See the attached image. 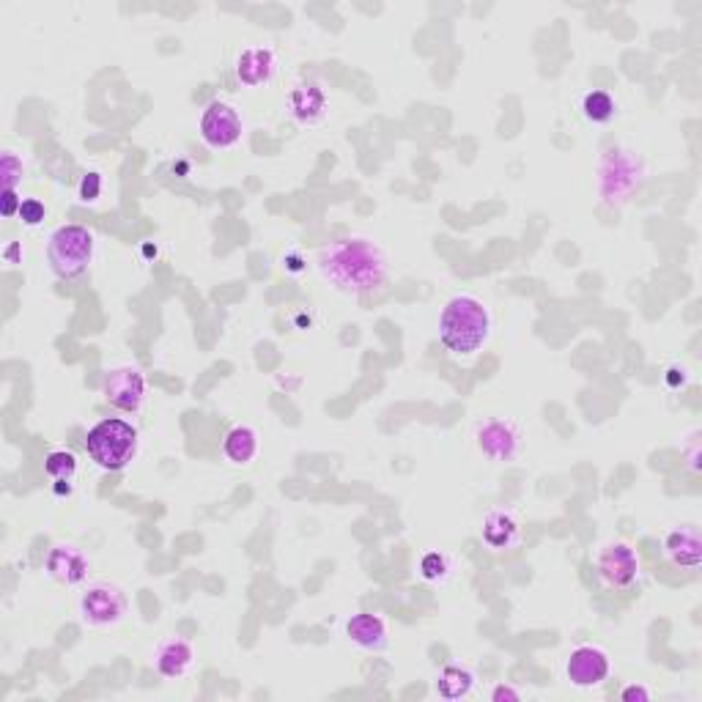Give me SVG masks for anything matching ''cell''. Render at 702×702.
<instances>
[{
    "instance_id": "obj_29",
    "label": "cell",
    "mask_w": 702,
    "mask_h": 702,
    "mask_svg": "<svg viewBox=\"0 0 702 702\" xmlns=\"http://www.w3.org/2000/svg\"><path fill=\"white\" fill-rule=\"evenodd\" d=\"M491 700L494 702H519L522 700V692L519 689H513V686H497L494 692H491Z\"/></svg>"
},
{
    "instance_id": "obj_33",
    "label": "cell",
    "mask_w": 702,
    "mask_h": 702,
    "mask_svg": "<svg viewBox=\"0 0 702 702\" xmlns=\"http://www.w3.org/2000/svg\"><path fill=\"white\" fill-rule=\"evenodd\" d=\"M667 382H670V387H678V376H675V368L670 371V376H667ZM686 382V371H681V384Z\"/></svg>"
},
{
    "instance_id": "obj_31",
    "label": "cell",
    "mask_w": 702,
    "mask_h": 702,
    "mask_svg": "<svg viewBox=\"0 0 702 702\" xmlns=\"http://www.w3.org/2000/svg\"><path fill=\"white\" fill-rule=\"evenodd\" d=\"M72 480H55V486H53V491H55V497H69L72 494Z\"/></svg>"
},
{
    "instance_id": "obj_25",
    "label": "cell",
    "mask_w": 702,
    "mask_h": 702,
    "mask_svg": "<svg viewBox=\"0 0 702 702\" xmlns=\"http://www.w3.org/2000/svg\"><path fill=\"white\" fill-rule=\"evenodd\" d=\"M47 217V206H44L42 201H36V198H28V201H22L20 206V220L25 225H39Z\"/></svg>"
},
{
    "instance_id": "obj_7",
    "label": "cell",
    "mask_w": 702,
    "mask_h": 702,
    "mask_svg": "<svg viewBox=\"0 0 702 702\" xmlns=\"http://www.w3.org/2000/svg\"><path fill=\"white\" fill-rule=\"evenodd\" d=\"M201 138L212 149H231L242 140V118L228 102H212L201 116Z\"/></svg>"
},
{
    "instance_id": "obj_1",
    "label": "cell",
    "mask_w": 702,
    "mask_h": 702,
    "mask_svg": "<svg viewBox=\"0 0 702 702\" xmlns=\"http://www.w3.org/2000/svg\"><path fill=\"white\" fill-rule=\"evenodd\" d=\"M321 275L343 294H371L387 280V258L382 247L365 239L349 236L338 239L319 253Z\"/></svg>"
},
{
    "instance_id": "obj_19",
    "label": "cell",
    "mask_w": 702,
    "mask_h": 702,
    "mask_svg": "<svg viewBox=\"0 0 702 702\" xmlns=\"http://www.w3.org/2000/svg\"><path fill=\"white\" fill-rule=\"evenodd\" d=\"M223 453L225 458L242 467V464H250L258 453V434L256 428L250 426H234L223 439Z\"/></svg>"
},
{
    "instance_id": "obj_8",
    "label": "cell",
    "mask_w": 702,
    "mask_h": 702,
    "mask_svg": "<svg viewBox=\"0 0 702 702\" xmlns=\"http://www.w3.org/2000/svg\"><path fill=\"white\" fill-rule=\"evenodd\" d=\"M609 670H612V664H609L607 650L598 648V645H579L565 661V675L579 689L601 686L609 678Z\"/></svg>"
},
{
    "instance_id": "obj_11",
    "label": "cell",
    "mask_w": 702,
    "mask_h": 702,
    "mask_svg": "<svg viewBox=\"0 0 702 702\" xmlns=\"http://www.w3.org/2000/svg\"><path fill=\"white\" fill-rule=\"evenodd\" d=\"M44 568L61 585H80L88 576V557L75 543H55L47 552Z\"/></svg>"
},
{
    "instance_id": "obj_4",
    "label": "cell",
    "mask_w": 702,
    "mask_h": 702,
    "mask_svg": "<svg viewBox=\"0 0 702 702\" xmlns=\"http://www.w3.org/2000/svg\"><path fill=\"white\" fill-rule=\"evenodd\" d=\"M94 234L83 225H61L47 242V261L53 272L64 280L83 275L94 258Z\"/></svg>"
},
{
    "instance_id": "obj_10",
    "label": "cell",
    "mask_w": 702,
    "mask_h": 702,
    "mask_svg": "<svg viewBox=\"0 0 702 702\" xmlns=\"http://www.w3.org/2000/svg\"><path fill=\"white\" fill-rule=\"evenodd\" d=\"M601 195L607 201H623L628 192L637 187L639 168L634 157L623 151H609V157L601 165Z\"/></svg>"
},
{
    "instance_id": "obj_5",
    "label": "cell",
    "mask_w": 702,
    "mask_h": 702,
    "mask_svg": "<svg viewBox=\"0 0 702 702\" xmlns=\"http://www.w3.org/2000/svg\"><path fill=\"white\" fill-rule=\"evenodd\" d=\"M80 615H83L88 626H116L127 615V596L113 582H94L80 596Z\"/></svg>"
},
{
    "instance_id": "obj_2",
    "label": "cell",
    "mask_w": 702,
    "mask_h": 702,
    "mask_svg": "<svg viewBox=\"0 0 702 702\" xmlns=\"http://www.w3.org/2000/svg\"><path fill=\"white\" fill-rule=\"evenodd\" d=\"M491 335L489 308L472 294H456L439 316V343L450 354L469 357L486 346Z\"/></svg>"
},
{
    "instance_id": "obj_17",
    "label": "cell",
    "mask_w": 702,
    "mask_h": 702,
    "mask_svg": "<svg viewBox=\"0 0 702 702\" xmlns=\"http://www.w3.org/2000/svg\"><path fill=\"white\" fill-rule=\"evenodd\" d=\"M346 634L362 650H384L387 648V626L379 615L360 612L346 623Z\"/></svg>"
},
{
    "instance_id": "obj_9",
    "label": "cell",
    "mask_w": 702,
    "mask_h": 702,
    "mask_svg": "<svg viewBox=\"0 0 702 702\" xmlns=\"http://www.w3.org/2000/svg\"><path fill=\"white\" fill-rule=\"evenodd\" d=\"M105 398L121 412H138L146 398V379L138 368L121 365L105 376Z\"/></svg>"
},
{
    "instance_id": "obj_28",
    "label": "cell",
    "mask_w": 702,
    "mask_h": 702,
    "mask_svg": "<svg viewBox=\"0 0 702 702\" xmlns=\"http://www.w3.org/2000/svg\"><path fill=\"white\" fill-rule=\"evenodd\" d=\"M620 697H623V702H650V689L642 683H631L623 689Z\"/></svg>"
},
{
    "instance_id": "obj_22",
    "label": "cell",
    "mask_w": 702,
    "mask_h": 702,
    "mask_svg": "<svg viewBox=\"0 0 702 702\" xmlns=\"http://www.w3.org/2000/svg\"><path fill=\"white\" fill-rule=\"evenodd\" d=\"M44 472L53 480H75V453H69V450H50V453L44 456Z\"/></svg>"
},
{
    "instance_id": "obj_16",
    "label": "cell",
    "mask_w": 702,
    "mask_h": 702,
    "mask_svg": "<svg viewBox=\"0 0 702 702\" xmlns=\"http://www.w3.org/2000/svg\"><path fill=\"white\" fill-rule=\"evenodd\" d=\"M288 110L299 124H313L327 113V94L319 83H299L288 94Z\"/></svg>"
},
{
    "instance_id": "obj_32",
    "label": "cell",
    "mask_w": 702,
    "mask_h": 702,
    "mask_svg": "<svg viewBox=\"0 0 702 702\" xmlns=\"http://www.w3.org/2000/svg\"><path fill=\"white\" fill-rule=\"evenodd\" d=\"M283 266H286L288 272H299V269H302V258H299L297 253H294V256H286Z\"/></svg>"
},
{
    "instance_id": "obj_20",
    "label": "cell",
    "mask_w": 702,
    "mask_h": 702,
    "mask_svg": "<svg viewBox=\"0 0 702 702\" xmlns=\"http://www.w3.org/2000/svg\"><path fill=\"white\" fill-rule=\"evenodd\" d=\"M434 686H437L439 697H445V700H464L472 692V686H475V675L467 667L447 664V667L439 670Z\"/></svg>"
},
{
    "instance_id": "obj_12",
    "label": "cell",
    "mask_w": 702,
    "mask_h": 702,
    "mask_svg": "<svg viewBox=\"0 0 702 702\" xmlns=\"http://www.w3.org/2000/svg\"><path fill=\"white\" fill-rule=\"evenodd\" d=\"M192 661H195V650H192L187 639L165 637L154 648V670L160 672L162 678H168V681L184 678L192 670Z\"/></svg>"
},
{
    "instance_id": "obj_15",
    "label": "cell",
    "mask_w": 702,
    "mask_h": 702,
    "mask_svg": "<svg viewBox=\"0 0 702 702\" xmlns=\"http://www.w3.org/2000/svg\"><path fill=\"white\" fill-rule=\"evenodd\" d=\"M480 450L486 453L494 461H508V458L516 456L519 450V434L511 423H502V420H491L486 426L480 428L478 434Z\"/></svg>"
},
{
    "instance_id": "obj_18",
    "label": "cell",
    "mask_w": 702,
    "mask_h": 702,
    "mask_svg": "<svg viewBox=\"0 0 702 702\" xmlns=\"http://www.w3.org/2000/svg\"><path fill=\"white\" fill-rule=\"evenodd\" d=\"M483 541L494 552L513 549L519 541V522L508 511H489L483 519Z\"/></svg>"
},
{
    "instance_id": "obj_30",
    "label": "cell",
    "mask_w": 702,
    "mask_h": 702,
    "mask_svg": "<svg viewBox=\"0 0 702 702\" xmlns=\"http://www.w3.org/2000/svg\"><path fill=\"white\" fill-rule=\"evenodd\" d=\"M697 442H700V439H697V434H692V439H689V447H686V456H689V469H692V472H700V464H697V461H700V453H697Z\"/></svg>"
},
{
    "instance_id": "obj_21",
    "label": "cell",
    "mask_w": 702,
    "mask_h": 702,
    "mask_svg": "<svg viewBox=\"0 0 702 702\" xmlns=\"http://www.w3.org/2000/svg\"><path fill=\"white\" fill-rule=\"evenodd\" d=\"M582 113H585L587 121H593V124H607V121L615 118L617 105L607 91H590V94H585V99H582Z\"/></svg>"
},
{
    "instance_id": "obj_6",
    "label": "cell",
    "mask_w": 702,
    "mask_h": 702,
    "mask_svg": "<svg viewBox=\"0 0 702 702\" xmlns=\"http://www.w3.org/2000/svg\"><path fill=\"white\" fill-rule=\"evenodd\" d=\"M596 571L604 585L623 590L639 576V557L628 543H607L596 557Z\"/></svg>"
},
{
    "instance_id": "obj_26",
    "label": "cell",
    "mask_w": 702,
    "mask_h": 702,
    "mask_svg": "<svg viewBox=\"0 0 702 702\" xmlns=\"http://www.w3.org/2000/svg\"><path fill=\"white\" fill-rule=\"evenodd\" d=\"M102 192V176L99 173H86L80 181V201L94 203Z\"/></svg>"
},
{
    "instance_id": "obj_34",
    "label": "cell",
    "mask_w": 702,
    "mask_h": 702,
    "mask_svg": "<svg viewBox=\"0 0 702 702\" xmlns=\"http://www.w3.org/2000/svg\"><path fill=\"white\" fill-rule=\"evenodd\" d=\"M17 253H20V247L11 245L9 250H6V258H9V261H17Z\"/></svg>"
},
{
    "instance_id": "obj_23",
    "label": "cell",
    "mask_w": 702,
    "mask_h": 702,
    "mask_svg": "<svg viewBox=\"0 0 702 702\" xmlns=\"http://www.w3.org/2000/svg\"><path fill=\"white\" fill-rule=\"evenodd\" d=\"M420 574H423V579H428V582H439V579H445L447 576L445 554H439V552L423 554V560H420Z\"/></svg>"
},
{
    "instance_id": "obj_3",
    "label": "cell",
    "mask_w": 702,
    "mask_h": 702,
    "mask_svg": "<svg viewBox=\"0 0 702 702\" xmlns=\"http://www.w3.org/2000/svg\"><path fill=\"white\" fill-rule=\"evenodd\" d=\"M86 453L105 472H121L138 453V431L127 420L105 417L86 437Z\"/></svg>"
},
{
    "instance_id": "obj_13",
    "label": "cell",
    "mask_w": 702,
    "mask_h": 702,
    "mask_svg": "<svg viewBox=\"0 0 702 702\" xmlns=\"http://www.w3.org/2000/svg\"><path fill=\"white\" fill-rule=\"evenodd\" d=\"M275 66V53L269 47H245L236 58V80L245 88H261L272 80Z\"/></svg>"
},
{
    "instance_id": "obj_14",
    "label": "cell",
    "mask_w": 702,
    "mask_h": 702,
    "mask_svg": "<svg viewBox=\"0 0 702 702\" xmlns=\"http://www.w3.org/2000/svg\"><path fill=\"white\" fill-rule=\"evenodd\" d=\"M664 554L670 557L672 565L697 571L702 563L700 530H697V527H681V530H672L670 535H667V541H664Z\"/></svg>"
},
{
    "instance_id": "obj_24",
    "label": "cell",
    "mask_w": 702,
    "mask_h": 702,
    "mask_svg": "<svg viewBox=\"0 0 702 702\" xmlns=\"http://www.w3.org/2000/svg\"><path fill=\"white\" fill-rule=\"evenodd\" d=\"M0 173H3V190H17V184L22 181V160L14 151H3Z\"/></svg>"
},
{
    "instance_id": "obj_27",
    "label": "cell",
    "mask_w": 702,
    "mask_h": 702,
    "mask_svg": "<svg viewBox=\"0 0 702 702\" xmlns=\"http://www.w3.org/2000/svg\"><path fill=\"white\" fill-rule=\"evenodd\" d=\"M0 214L6 217V220H11L14 214H20V206H22V198L17 195V190H3V198H0Z\"/></svg>"
}]
</instances>
